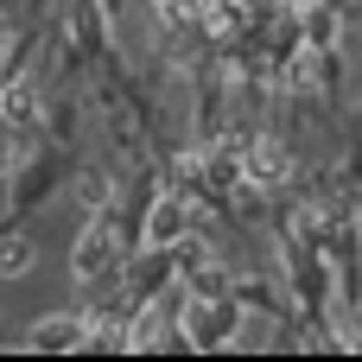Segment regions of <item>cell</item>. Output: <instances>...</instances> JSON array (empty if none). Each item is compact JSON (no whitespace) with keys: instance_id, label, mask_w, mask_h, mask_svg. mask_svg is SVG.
I'll return each mask as SVG.
<instances>
[{"instance_id":"7a4b0ae2","label":"cell","mask_w":362,"mask_h":362,"mask_svg":"<svg viewBox=\"0 0 362 362\" xmlns=\"http://www.w3.org/2000/svg\"><path fill=\"white\" fill-rule=\"evenodd\" d=\"M32 267V242H6V255H0V274H25Z\"/></svg>"},{"instance_id":"6da1fadb","label":"cell","mask_w":362,"mask_h":362,"mask_svg":"<svg viewBox=\"0 0 362 362\" xmlns=\"http://www.w3.org/2000/svg\"><path fill=\"white\" fill-rule=\"evenodd\" d=\"M115 261V229L108 223H95L89 235H83V248H76V274L83 280H95V267H108Z\"/></svg>"},{"instance_id":"3957f363","label":"cell","mask_w":362,"mask_h":362,"mask_svg":"<svg viewBox=\"0 0 362 362\" xmlns=\"http://www.w3.org/2000/svg\"><path fill=\"white\" fill-rule=\"evenodd\" d=\"M6 115H13V121H32V89H25V83L13 89V102H6Z\"/></svg>"},{"instance_id":"277c9868","label":"cell","mask_w":362,"mask_h":362,"mask_svg":"<svg viewBox=\"0 0 362 362\" xmlns=\"http://www.w3.org/2000/svg\"><path fill=\"white\" fill-rule=\"evenodd\" d=\"M32 337H38V344H70V337H76V331H70V325H38V331H32Z\"/></svg>"}]
</instances>
